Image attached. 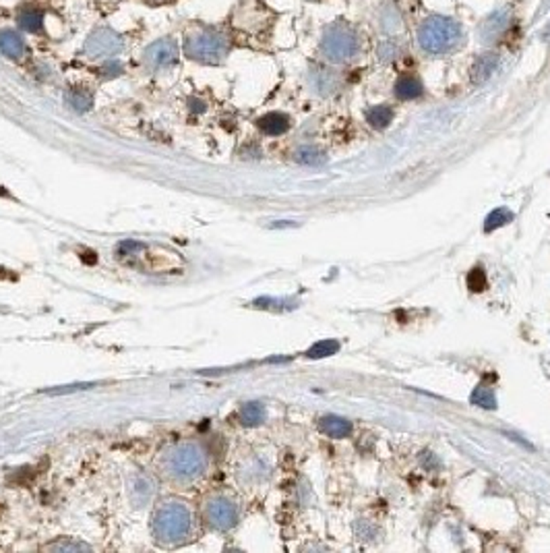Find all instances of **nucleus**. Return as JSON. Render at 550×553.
Returning <instances> with one entry per match:
<instances>
[{
	"instance_id": "6",
	"label": "nucleus",
	"mask_w": 550,
	"mask_h": 553,
	"mask_svg": "<svg viewBox=\"0 0 550 553\" xmlns=\"http://www.w3.org/2000/svg\"><path fill=\"white\" fill-rule=\"evenodd\" d=\"M122 46H124V41L116 32L100 27L85 41V54L91 58H108V56L118 54L122 50Z\"/></svg>"
},
{
	"instance_id": "4",
	"label": "nucleus",
	"mask_w": 550,
	"mask_h": 553,
	"mask_svg": "<svg viewBox=\"0 0 550 553\" xmlns=\"http://www.w3.org/2000/svg\"><path fill=\"white\" fill-rule=\"evenodd\" d=\"M418 41L431 54L451 52L462 41V27L455 21H451V19L431 17V19H427L420 25Z\"/></svg>"
},
{
	"instance_id": "9",
	"label": "nucleus",
	"mask_w": 550,
	"mask_h": 553,
	"mask_svg": "<svg viewBox=\"0 0 550 553\" xmlns=\"http://www.w3.org/2000/svg\"><path fill=\"white\" fill-rule=\"evenodd\" d=\"M0 52L13 60H19L25 54V40L17 32H0Z\"/></svg>"
},
{
	"instance_id": "16",
	"label": "nucleus",
	"mask_w": 550,
	"mask_h": 553,
	"mask_svg": "<svg viewBox=\"0 0 550 553\" xmlns=\"http://www.w3.org/2000/svg\"><path fill=\"white\" fill-rule=\"evenodd\" d=\"M337 351H340V342L337 340H321V342H316V344H313L309 349L307 356L309 358H325V356L335 355Z\"/></svg>"
},
{
	"instance_id": "11",
	"label": "nucleus",
	"mask_w": 550,
	"mask_h": 553,
	"mask_svg": "<svg viewBox=\"0 0 550 553\" xmlns=\"http://www.w3.org/2000/svg\"><path fill=\"white\" fill-rule=\"evenodd\" d=\"M259 126H261V131L267 133V135H281V133L288 131L290 120H288V117L279 115V112H271V115H267V117H263V119L259 120Z\"/></svg>"
},
{
	"instance_id": "21",
	"label": "nucleus",
	"mask_w": 550,
	"mask_h": 553,
	"mask_svg": "<svg viewBox=\"0 0 550 553\" xmlns=\"http://www.w3.org/2000/svg\"><path fill=\"white\" fill-rule=\"evenodd\" d=\"M95 384H71V386H60V388H54V390H46V394H71V392H79V390H89Z\"/></svg>"
},
{
	"instance_id": "17",
	"label": "nucleus",
	"mask_w": 550,
	"mask_h": 553,
	"mask_svg": "<svg viewBox=\"0 0 550 553\" xmlns=\"http://www.w3.org/2000/svg\"><path fill=\"white\" fill-rule=\"evenodd\" d=\"M511 212L509 209H505V207H499V209H495L488 218H486V222H484V230L486 233H492L495 228H499V226H505L507 222H511Z\"/></svg>"
},
{
	"instance_id": "2",
	"label": "nucleus",
	"mask_w": 550,
	"mask_h": 553,
	"mask_svg": "<svg viewBox=\"0 0 550 553\" xmlns=\"http://www.w3.org/2000/svg\"><path fill=\"white\" fill-rule=\"evenodd\" d=\"M161 464L172 479L191 481L207 469V456L196 443H178L166 452Z\"/></svg>"
},
{
	"instance_id": "5",
	"label": "nucleus",
	"mask_w": 550,
	"mask_h": 553,
	"mask_svg": "<svg viewBox=\"0 0 550 553\" xmlns=\"http://www.w3.org/2000/svg\"><path fill=\"white\" fill-rule=\"evenodd\" d=\"M356 48H358V41H356L354 32L342 27V25H333L323 38V52L331 60H346V58H350L356 52Z\"/></svg>"
},
{
	"instance_id": "15",
	"label": "nucleus",
	"mask_w": 550,
	"mask_h": 553,
	"mask_svg": "<svg viewBox=\"0 0 550 553\" xmlns=\"http://www.w3.org/2000/svg\"><path fill=\"white\" fill-rule=\"evenodd\" d=\"M366 119H368V122H370L373 126L383 129V126H387L393 120V110L389 106H375V108H370V110L366 112Z\"/></svg>"
},
{
	"instance_id": "7",
	"label": "nucleus",
	"mask_w": 550,
	"mask_h": 553,
	"mask_svg": "<svg viewBox=\"0 0 550 553\" xmlns=\"http://www.w3.org/2000/svg\"><path fill=\"white\" fill-rule=\"evenodd\" d=\"M143 60L149 69L154 71H161V69H170L178 63V46L176 41L166 38V40L154 41L152 46H147Z\"/></svg>"
},
{
	"instance_id": "20",
	"label": "nucleus",
	"mask_w": 550,
	"mask_h": 553,
	"mask_svg": "<svg viewBox=\"0 0 550 553\" xmlns=\"http://www.w3.org/2000/svg\"><path fill=\"white\" fill-rule=\"evenodd\" d=\"M468 286L474 292H482L486 288V274H484L482 268H474L468 274Z\"/></svg>"
},
{
	"instance_id": "12",
	"label": "nucleus",
	"mask_w": 550,
	"mask_h": 553,
	"mask_svg": "<svg viewBox=\"0 0 550 553\" xmlns=\"http://www.w3.org/2000/svg\"><path fill=\"white\" fill-rule=\"evenodd\" d=\"M395 93L401 100H414L422 93V83L416 77H401L395 85Z\"/></svg>"
},
{
	"instance_id": "18",
	"label": "nucleus",
	"mask_w": 550,
	"mask_h": 553,
	"mask_svg": "<svg viewBox=\"0 0 550 553\" xmlns=\"http://www.w3.org/2000/svg\"><path fill=\"white\" fill-rule=\"evenodd\" d=\"M41 23H43L41 13L34 11V8L21 13V17H19V25H21L25 32H39V30H41Z\"/></svg>"
},
{
	"instance_id": "19",
	"label": "nucleus",
	"mask_w": 550,
	"mask_h": 553,
	"mask_svg": "<svg viewBox=\"0 0 550 553\" xmlns=\"http://www.w3.org/2000/svg\"><path fill=\"white\" fill-rule=\"evenodd\" d=\"M296 160L302 162V164H309V166H316V164L325 162L323 154L318 150H314V148H300L296 152Z\"/></svg>"
},
{
	"instance_id": "10",
	"label": "nucleus",
	"mask_w": 550,
	"mask_h": 553,
	"mask_svg": "<svg viewBox=\"0 0 550 553\" xmlns=\"http://www.w3.org/2000/svg\"><path fill=\"white\" fill-rule=\"evenodd\" d=\"M318 429L329 437H348L352 434V425L342 417H323Z\"/></svg>"
},
{
	"instance_id": "14",
	"label": "nucleus",
	"mask_w": 550,
	"mask_h": 553,
	"mask_svg": "<svg viewBox=\"0 0 550 553\" xmlns=\"http://www.w3.org/2000/svg\"><path fill=\"white\" fill-rule=\"evenodd\" d=\"M67 102H69V106H71L73 110L85 112V110L91 108L93 98H91V93L85 91V89H71V91H67Z\"/></svg>"
},
{
	"instance_id": "3",
	"label": "nucleus",
	"mask_w": 550,
	"mask_h": 553,
	"mask_svg": "<svg viewBox=\"0 0 550 553\" xmlns=\"http://www.w3.org/2000/svg\"><path fill=\"white\" fill-rule=\"evenodd\" d=\"M230 50L228 38L222 32L213 30H196L187 34L185 38V52L189 58L205 65H215L226 58Z\"/></svg>"
},
{
	"instance_id": "13",
	"label": "nucleus",
	"mask_w": 550,
	"mask_h": 553,
	"mask_svg": "<svg viewBox=\"0 0 550 553\" xmlns=\"http://www.w3.org/2000/svg\"><path fill=\"white\" fill-rule=\"evenodd\" d=\"M265 419V408L259 404V402H246L242 408H240V421L248 427H255L259 425L261 421Z\"/></svg>"
},
{
	"instance_id": "8",
	"label": "nucleus",
	"mask_w": 550,
	"mask_h": 553,
	"mask_svg": "<svg viewBox=\"0 0 550 553\" xmlns=\"http://www.w3.org/2000/svg\"><path fill=\"white\" fill-rule=\"evenodd\" d=\"M238 520V510L230 500H224V497H217V500H211L209 506H207V522L217 528V531H228L232 528Z\"/></svg>"
},
{
	"instance_id": "1",
	"label": "nucleus",
	"mask_w": 550,
	"mask_h": 553,
	"mask_svg": "<svg viewBox=\"0 0 550 553\" xmlns=\"http://www.w3.org/2000/svg\"><path fill=\"white\" fill-rule=\"evenodd\" d=\"M193 526L191 510L180 502H168L157 508L154 516V535L161 543H178L182 541Z\"/></svg>"
}]
</instances>
